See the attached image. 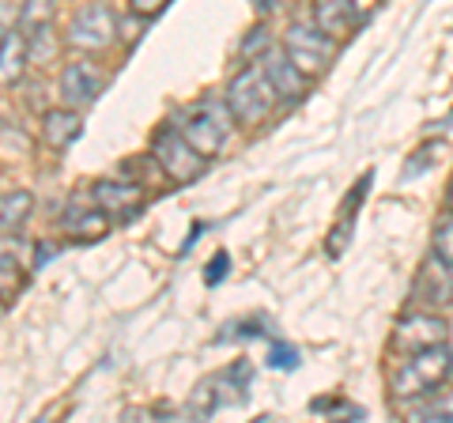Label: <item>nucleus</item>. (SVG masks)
I'll list each match as a JSON object with an SVG mask.
<instances>
[{
    "label": "nucleus",
    "mask_w": 453,
    "mask_h": 423,
    "mask_svg": "<svg viewBox=\"0 0 453 423\" xmlns=\"http://www.w3.org/2000/svg\"><path fill=\"white\" fill-rule=\"evenodd\" d=\"M453 374V351L449 344H427V348H416L408 351V359L396 366L393 378H389V389L396 401H412V397H423L446 382Z\"/></svg>",
    "instance_id": "f257e3e1"
},
{
    "label": "nucleus",
    "mask_w": 453,
    "mask_h": 423,
    "mask_svg": "<svg viewBox=\"0 0 453 423\" xmlns=\"http://www.w3.org/2000/svg\"><path fill=\"white\" fill-rule=\"evenodd\" d=\"M273 106H276V88L261 65L238 68L231 83H226V110L242 125H261L273 114Z\"/></svg>",
    "instance_id": "f03ea898"
},
{
    "label": "nucleus",
    "mask_w": 453,
    "mask_h": 423,
    "mask_svg": "<svg viewBox=\"0 0 453 423\" xmlns=\"http://www.w3.org/2000/svg\"><path fill=\"white\" fill-rule=\"evenodd\" d=\"M151 155H155V163H159L163 178L178 181V186L193 181L196 174L204 171V163H208L204 155L196 151L186 136H181L178 125H163V129L155 133V140H151Z\"/></svg>",
    "instance_id": "7ed1b4c3"
},
{
    "label": "nucleus",
    "mask_w": 453,
    "mask_h": 423,
    "mask_svg": "<svg viewBox=\"0 0 453 423\" xmlns=\"http://www.w3.org/2000/svg\"><path fill=\"white\" fill-rule=\"evenodd\" d=\"M113 38H118V16H113L106 0H91V4L76 8V16L65 31V42L76 53H103Z\"/></svg>",
    "instance_id": "20e7f679"
},
{
    "label": "nucleus",
    "mask_w": 453,
    "mask_h": 423,
    "mask_svg": "<svg viewBox=\"0 0 453 423\" xmlns=\"http://www.w3.org/2000/svg\"><path fill=\"white\" fill-rule=\"evenodd\" d=\"M283 53L295 61V68L306 76H318L329 68L336 53V38H329L318 23H291L288 38H283Z\"/></svg>",
    "instance_id": "39448f33"
},
{
    "label": "nucleus",
    "mask_w": 453,
    "mask_h": 423,
    "mask_svg": "<svg viewBox=\"0 0 453 423\" xmlns=\"http://www.w3.org/2000/svg\"><path fill=\"white\" fill-rule=\"evenodd\" d=\"M181 136L189 140V144L204 155V159H216V155L223 151V136H226V106H189V110H181V118L174 121Z\"/></svg>",
    "instance_id": "423d86ee"
},
{
    "label": "nucleus",
    "mask_w": 453,
    "mask_h": 423,
    "mask_svg": "<svg viewBox=\"0 0 453 423\" xmlns=\"http://www.w3.org/2000/svg\"><path fill=\"white\" fill-rule=\"evenodd\" d=\"M57 88H61V103H65V106L83 110V106H91L95 98L103 95L106 73H103V68H98L95 61H68Z\"/></svg>",
    "instance_id": "0eeeda50"
},
{
    "label": "nucleus",
    "mask_w": 453,
    "mask_h": 423,
    "mask_svg": "<svg viewBox=\"0 0 453 423\" xmlns=\"http://www.w3.org/2000/svg\"><path fill=\"white\" fill-rule=\"evenodd\" d=\"M449 341V326L446 318L431 314V310H419V314L404 318L393 333V348L396 351H416V348H427V344H442Z\"/></svg>",
    "instance_id": "6e6552de"
},
{
    "label": "nucleus",
    "mask_w": 453,
    "mask_h": 423,
    "mask_svg": "<svg viewBox=\"0 0 453 423\" xmlns=\"http://www.w3.org/2000/svg\"><path fill=\"white\" fill-rule=\"evenodd\" d=\"M95 204L106 212L110 219H133L140 208H144V193H140L136 181H118V178H103L95 181Z\"/></svg>",
    "instance_id": "1a4fd4ad"
},
{
    "label": "nucleus",
    "mask_w": 453,
    "mask_h": 423,
    "mask_svg": "<svg viewBox=\"0 0 453 423\" xmlns=\"http://www.w3.org/2000/svg\"><path fill=\"white\" fill-rule=\"evenodd\" d=\"M412 299L423 310H438V306H449L453 303V269H449L446 261L431 258L427 265H423L419 276H416Z\"/></svg>",
    "instance_id": "9d476101"
},
{
    "label": "nucleus",
    "mask_w": 453,
    "mask_h": 423,
    "mask_svg": "<svg viewBox=\"0 0 453 423\" xmlns=\"http://www.w3.org/2000/svg\"><path fill=\"white\" fill-rule=\"evenodd\" d=\"M261 68L268 73V80H273V88H276V98H283V103H299V98L306 95L310 76L299 73L295 61L283 50H265L261 53Z\"/></svg>",
    "instance_id": "9b49d317"
},
{
    "label": "nucleus",
    "mask_w": 453,
    "mask_h": 423,
    "mask_svg": "<svg viewBox=\"0 0 453 423\" xmlns=\"http://www.w3.org/2000/svg\"><path fill=\"white\" fill-rule=\"evenodd\" d=\"M80 133H83V118L73 106L46 110V114H42V140H46V148H53V151H65Z\"/></svg>",
    "instance_id": "f8f14e48"
},
{
    "label": "nucleus",
    "mask_w": 453,
    "mask_h": 423,
    "mask_svg": "<svg viewBox=\"0 0 453 423\" xmlns=\"http://www.w3.org/2000/svg\"><path fill=\"white\" fill-rule=\"evenodd\" d=\"M65 231L76 235L80 242H95L110 231V216L98 204H73L65 212Z\"/></svg>",
    "instance_id": "ddd939ff"
},
{
    "label": "nucleus",
    "mask_w": 453,
    "mask_h": 423,
    "mask_svg": "<svg viewBox=\"0 0 453 423\" xmlns=\"http://www.w3.org/2000/svg\"><path fill=\"white\" fill-rule=\"evenodd\" d=\"M27 61H31V50H27V35L16 27V31H8L4 42H0V88H12V83L23 76Z\"/></svg>",
    "instance_id": "4468645a"
},
{
    "label": "nucleus",
    "mask_w": 453,
    "mask_h": 423,
    "mask_svg": "<svg viewBox=\"0 0 453 423\" xmlns=\"http://www.w3.org/2000/svg\"><path fill=\"white\" fill-rule=\"evenodd\" d=\"M351 16H356V0H314V23L329 38L348 35Z\"/></svg>",
    "instance_id": "2eb2a0df"
},
{
    "label": "nucleus",
    "mask_w": 453,
    "mask_h": 423,
    "mask_svg": "<svg viewBox=\"0 0 453 423\" xmlns=\"http://www.w3.org/2000/svg\"><path fill=\"white\" fill-rule=\"evenodd\" d=\"M35 212V196L27 189L0 193V235H16Z\"/></svg>",
    "instance_id": "dca6fc26"
},
{
    "label": "nucleus",
    "mask_w": 453,
    "mask_h": 423,
    "mask_svg": "<svg viewBox=\"0 0 453 423\" xmlns=\"http://www.w3.org/2000/svg\"><path fill=\"white\" fill-rule=\"evenodd\" d=\"M412 416L419 419H442V423H453V389H431L423 397H412L408 401Z\"/></svg>",
    "instance_id": "f3484780"
},
{
    "label": "nucleus",
    "mask_w": 453,
    "mask_h": 423,
    "mask_svg": "<svg viewBox=\"0 0 453 423\" xmlns=\"http://www.w3.org/2000/svg\"><path fill=\"white\" fill-rule=\"evenodd\" d=\"M23 280V258L19 242H0V295H12Z\"/></svg>",
    "instance_id": "a211bd4d"
},
{
    "label": "nucleus",
    "mask_w": 453,
    "mask_h": 423,
    "mask_svg": "<svg viewBox=\"0 0 453 423\" xmlns=\"http://www.w3.org/2000/svg\"><path fill=\"white\" fill-rule=\"evenodd\" d=\"M219 386V374H211V378H204L201 386H196V393H193V401H189V408L196 416H211L216 408L226 401V389H231V374H226V389H216Z\"/></svg>",
    "instance_id": "6ab92c4d"
},
{
    "label": "nucleus",
    "mask_w": 453,
    "mask_h": 423,
    "mask_svg": "<svg viewBox=\"0 0 453 423\" xmlns=\"http://www.w3.org/2000/svg\"><path fill=\"white\" fill-rule=\"evenodd\" d=\"M57 0H23L19 4V31H35V27H46L53 19Z\"/></svg>",
    "instance_id": "aec40b11"
},
{
    "label": "nucleus",
    "mask_w": 453,
    "mask_h": 423,
    "mask_svg": "<svg viewBox=\"0 0 453 423\" xmlns=\"http://www.w3.org/2000/svg\"><path fill=\"white\" fill-rule=\"evenodd\" d=\"M434 258L453 269V208L434 223Z\"/></svg>",
    "instance_id": "412c9836"
},
{
    "label": "nucleus",
    "mask_w": 453,
    "mask_h": 423,
    "mask_svg": "<svg viewBox=\"0 0 453 423\" xmlns=\"http://www.w3.org/2000/svg\"><path fill=\"white\" fill-rule=\"evenodd\" d=\"M268 366H276V371H295V366H299V351L291 344H276L268 351Z\"/></svg>",
    "instance_id": "4be33fe9"
},
{
    "label": "nucleus",
    "mask_w": 453,
    "mask_h": 423,
    "mask_svg": "<svg viewBox=\"0 0 453 423\" xmlns=\"http://www.w3.org/2000/svg\"><path fill=\"white\" fill-rule=\"evenodd\" d=\"M140 35H144V19H140L136 12H129L125 19H118V38L125 42V46H133V42H136Z\"/></svg>",
    "instance_id": "5701e85b"
},
{
    "label": "nucleus",
    "mask_w": 453,
    "mask_h": 423,
    "mask_svg": "<svg viewBox=\"0 0 453 423\" xmlns=\"http://www.w3.org/2000/svg\"><path fill=\"white\" fill-rule=\"evenodd\" d=\"M226 269H231V258H226V253L219 250L216 258L208 261V276H204V280H208V284H219V280H223V273H226Z\"/></svg>",
    "instance_id": "b1692460"
},
{
    "label": "nucleus",
    "mask_w": 453,
    "mask_h": 423,
    "mask_svg": "<svg viewBox=\"0 0 453 423\" xmlns=\"http://www.w3.org/2000/svg\"><path fill=\"white\" fill-rule=\"evenodd\" d=\"M129 8L136 12L140 19H151V16H159V12L166 8V0H129Z\"/></svg>",
    "instance_id": "393cba45"
},
{
    "label": "nucleus",
    "mask_w": 453,
    "mask_h": 423,
    "mask_svg": "<svg viewBox=\"0 0 453 423\" xmlns=\"http://www.w3.org/2000/svg\"><path fill=\"white\" fill-rule=\"evenodd\" d=\"M265 46H268V31H265V27H257V31H253V35L242 42V58H250L253 50H261V53H265Z\"/></svg>",
    "instance_id": "a878e982"
},
{
    "label": "nucleus",
    "mask_w": 453,
    "mask_h": 423,
    "mask_svg": "<svg viewBox=\"0 0 453 423\" xmlns=\"http://www.w3.org/2000/svg\"><path fill=\"white\" fill-rule=\"evenodd\" d=\"M12 12H19L16 4H12V0H8V4H0V42H4V35L12 31V27H16V23H8V19H12Z\"/></svg>",
    "instance_id": "bb28decb"
},
{
    "label": "nucleus",
    "mask_w": 453,
    "mask_h": 423,
    "mask_svg": "<svg viewBox=\"0 0 453 423\" xmlns=\"http://www.w3.org/2000/svg\"><path fill=\"white\" fill-rule=\"evenodd\" d=\"M446 204L453 208V181H449V193H446Z\"/></svg>",
    "instance_id": "cd10ccee"
}]
</instances>
